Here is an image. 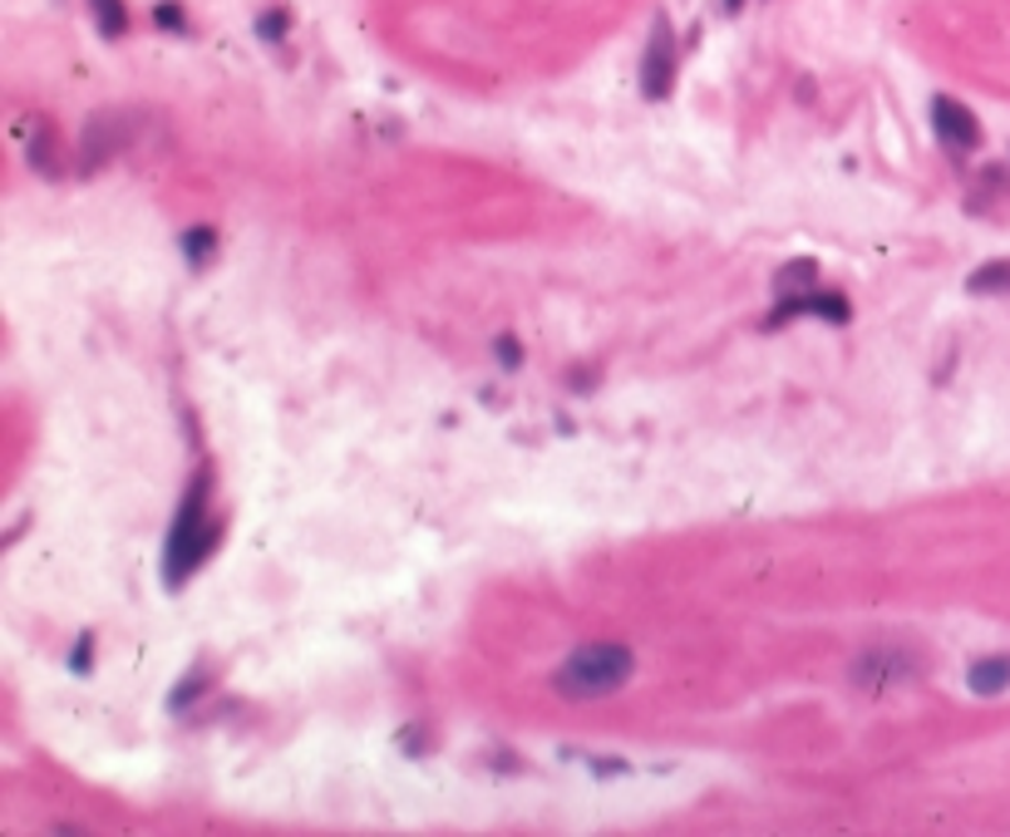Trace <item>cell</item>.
I'll return each mask as SVG.
<instances>
[{
	"label": "cell",
	"instance_id": "6da1fadb",
	"mask_svg": "<svg viewBox=\"0 0 1010 837\" xmlns=\"http://www.w3.org/2000/svg\"><path fill=\"white\" fill-rule=\"evenodd\" d=\"M631 675H636V655L626 645H582L557 670V690L567 699H602L622 690Z\"/></svg>",
	"mask_w": 1010,
	"mask_h": 837
},
{
	"label": "cell",
	"instance_id": "7a4b0ae2",
	"mask_svg": "<svg viewBox=\"0 0 1010 837\" xmlns=\"http://www.w3.org/2000/svg\"><path fill=\"white\" fill-rule=\"evenodd\" d=\"M203 507H207L203 483H193V493H187L183 513H178L173 533H168V547H163V571H168V581H183L187 571L197 567V561H203L207 552H213L217 533H223V527H217L213 517L203 513Z\"/></svg>",
	"mask_w": 1010,
	"mask_h": 837
},
{
	"label": "cell",
	"instance_id": "3957f363",
	"mask_svg": "<svg viewBox=\"0 0 1010 837\" xmlns=\"http://www.w3.org/2000/svg\"><path fill=\"white\" fill-rule=\"evenodd\" d=\"M932 129H936V139L952 148V153H971V148L981 143V124H976V114L966 109V104H956V99H932Z\"/></svg>",
	"mask_w": 1010,
	"mask_h": 837
},
{
	"label": "cell",
	"instance_id": "277c9868",
	"mask_svg": "<svg viewBox=\"0 0 1010 837\" xmlns=\"http://www.w3.org/2000/svg\"><path fill=\"white\" fill-rule=\"evenodd\" d=\"M670 84H676V40H670V25L660 20L646 60H641V89H646V99H666Z\"/></svg>",
	"mask_w": 1010,
	"mask_h": 837
},
{
	"label": "cell",
	"instance_id": "5b68a950",
	"mask_svg": "<svg viewBox=\"0 0 1010 837\" xmlns=\"http://www.w3.org/2000/svg\"><path fill=\"white\" fill-rule=\"evenodd\" d=\"M794 315H824V321H848V301L834 291H804V296H778V321H794Z\"/></svg>",
	"mask_w": 1010,
	"mask_h": 837
},
{
	"label": "cell",
	"instance_id": "8992f818",
	"mask_svg": "<svg viewBox=\"0 0 1010 837\" xmlns=\"http://www.w3.org/2000/svg\"><path fill=\"white\" fill-rule=\"evenodd\" d=\"M966 680H971L976 695H1001L1006 685H1010V661H1001V655H991V661H976Z\"/></svg>",
	"mask_w": 1010,
	"mask_h": 837
},
{
	"label": "cell",
	"instance_id": "52a82bcc",
	"mask_svg": "<svg viewBox=\"0 0 1010 837\" xmlns=\"http://www.w3.org/2000/svg\"><path fill=\"white\" fill-rule=\"evenodd\" d=\"M94 20H99V30L109 40H119L123 30H129V10H123V0H89Z\"/></svg>",
	"mask_w": 1010,
	"mask_h": 837
},
{
	"label": "cell",
	"instance_id": "ba28073f",
	"mask_svg": "<svg viewBox=\"0 0 1010 837\" xmlns=\"http://www.w3.org/2000/svg\"><path fill=\"white\" fill-rule=\"evenodd\" d=\"M966 286H971L976 296H1010V261H996V267H981V271H976V277L966 281Z\"/></svg>",
	"mask_w": 1010,
	"mask_h": 837
},
{
	"label": "cell",
	"instance_id": "9c48e42d",
	"mask_svg": "<svg viewBox=\"0 0 1010 837\" xmlns=\"http://www.w3.org/2000/svg\"><path fill=\"white\" fill-rule=\"evenodd\" d=\"M778 296H804L808 286H814V261H794V267L778 271Z\"/></svg>",
	"mask_w": 1010,
	"mask_h": 837
},
{
	"label": "cell",
	"instance_id": "30bf717a",
	"mask_svg": "<svg viewBox=\"0 0 1010 837\" xmlns=\"http://www.w3.org/2000/svg\"><path fill=\"white\" fill-rule=\"evenodd\" d=\"M213 247H217L213 227H197V232H183V251H187V261H193V267H207V257H213Z\"/></svg>",
	"mask_w": 1010,
	"mask_h": 837
},
{
	"label": "cell",
	"instance_id": "8fae6325",
	"mask_svg": "<svg viewBox=\"0 0 1010 837\" xmlns=\"http://www.w3.org/2000/svg\"><path fill=\"white\" fill-rule=\"evenodd\" d=\"M261 40H281V30H287V10H267V15L257 20Z\"/></svg>",
	"mask_w": 1010,
	"mask_h": 837
},
{
	"label": "cell",
	"instance_id": "7c38bea8",
	"mask_svg": "<svg viewBox=\"0 0 1010 837\" xmlns=\"http://www.w3.org/2000/svg\"><path fill=\"white\" fill-rule=\"evenodd\" d=\"M153 20H158L163 30H183V6H173V0H168V6L153 10Z\"/></svg>",
	"mask_w": 1010,
	"mask_h": 837
},
{
	"label": "cell",
	"instance_id": "4fadbf2b",
	"mask_svg": "<svg viewBox=\"0 0 1010 837\" xmlns=\"http://www.w3.org/2000/svg\"><path fill=\"white\" fill-rule=\"evenodd\" d=\"M498 360H503V365H518V360H523V350L513 345V341H498Z\"/></svg>",
	"mask_w": 1010,
	"mask_h": 837
},
{
	"label": "cell",
	"instance_id": "5bb4252c",
	"mask_svg": "<svg viewBox=\"0 0 1010 837\" xmlns=\"http://www.w3.org/2000/svg\"><path fill=\"white\" fill-rule=\"evenodd\" d=\"M744 6V0H724V10H740Z\"/></svg>",
	"mask_w": 1010,
	"mask_h": 837
}]
</instances>
